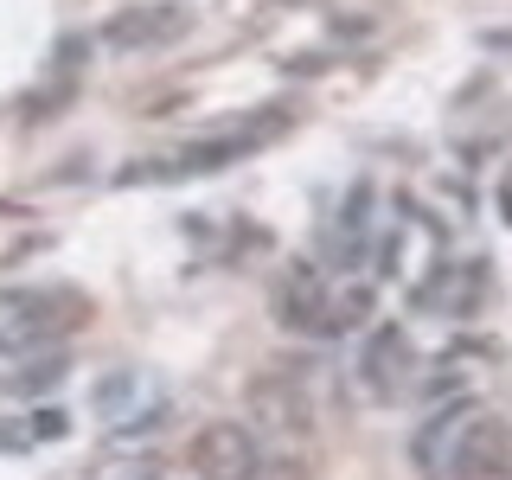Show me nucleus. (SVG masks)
Returning a JSON list of instances; mask_svg holds the SVG:
<instances>
[{"label": "nucleus", "instance_id": "8", "mask_svg": "<svg viewBox=\"0 0 512 480\" xmlns=\"http://www.w3.org/2000/svg\"><path fill=\"white\" fill-rule=\"evenodd\" d=\"M160 474H167V468H160L154 448H116V455L96 461L90 480H160Z\"/></svg>", "mask_w": 512, "mask_h": 480}, {"label": "nucleus", "instance_id": "6", "mask_svg": "<svg viewBox=\"0 0 512 480\" xmlns=\"http://www.w3.org/2000/svg\"><path fill=\"white\" fill-rule=\"evenodd\" d=\"M186 26H192V7L167 0V7H135V13H122V20H109L103 39L116 45V52H148V45H173Z\"/></svg>", "mask_w": 512, "mask_h": 480}, {"label": "nucleus", "instance_id": "3", "mask_svg": "<svg viewBox=\"0 0 512 480\" xmlns=\"http://www.w3.org/2000/svg\"><path fill=\"white\" fill-rule=\"evenodd\" d=\"M244 404H250V416H256V429H263V436H276L288 448L314 442V404H308V391H301V384L263 372V378L244 384Z\"/></svg>", "mask_w": 512, "mask_h": 480}, {"label": "nucleus", "instance_id": "10", "mask_svg": "<svg viewBox=\"0 0 512 480\" xmlns=\"http://www.w3.org/2000/svg\"><path fill=\"white\" fill-rule=\"evenodd\" d=\"M128 397H135V378H109V384H96V416H116L122 404H128Z\"/></svg>", "mask_w": 512, "mask_h": 480}, {"label": "nucleus", "instance_id": "1", "mask_svg": "<svg viewBox=\"0 0 512 480\" xmlns=\"http://www.w3.org/2000/svg\"><path fill=\"white\" fill-rule=\"evenodd\" d=\"M64 320H77L71 295H52V288H0V352H26V346L58 340V333H71Z\"/></svg>", "mask_w": 512, "mask_h": 480}, {"label": "nucleus", "instance_id": "5", "mask_svg": "<svg viewBox=\"0 0 512 480\" xmlns=\"http://www.w3.org/2000/svg\"><path fill=\"white\" fill-rule=\"evenodd\" d=\"M410 333L404 327H372L365 333V346H359V372H365V384H372V397H404L410 391Z\"/></svg>", "mask_w": 512, "mask_h": 480}, {"label": "nucleus", "instance_id": "11", "mask_svg": "<svg viewBox=\"0 0 512 480\" xmlns=\"http://www.w3.org/2000/svg\"><path fill=\"white\" fill-rule=\"evenodd\" d=\"M58 372H64V365L52 359V365H32V372L7 378V384H13V391H20V397H39V391H52V384H58Z\"/></svg>", "mask_w": 512, "mask_h": 480}, {"label": "nucleus", "instance_id": "7", "mask_svg": "<svg viewBox=\"0 0 512 480\" xmlns=\"http://www.w3.org/2000/svg\"><path fill=\"white\" fill-rule=\"evenodd\" d=\"M327 314H333L327 276H320V269H288L282 288H276V320H282V327H295V333H327Z\"/></svg>", "mask_w": 512, "mask_h": 480}, {"label": "nucleus", "instance_id": "4", "mask_svg": "<svg viewBox=\"0 0 512 480\" xmlns=\"http://www.w3.org/2000/svg\"><path fill=\"white\" fill-rule=\"evenodd\" d=\"M186 461H192L199 480H256L263 474V448H256V436L244 423H205L199 436H192Z\"/></svg>", "mask_w": 512, "mask_h": 480}, {"label": "nucleus", "instance_id": "2", "mask_svg": "<svg viewBox=\"0 0 512 480\" xmlns=\"http://www.w3.org/2000/svg\"><path fill=\"white\" fill-rule=\"evenodd\" d=\"M448 480H512V423L493 410H474L455 429L448 448Z\"/></svg>", "mask_w": 512, "mask_h": 480}, {"label": "nucleus", "instance_id": "9", "mask_svg": "<svg viewBox=\"0 0 512 480\" xmlns=\"http://www.w3.org/2000/svg\"><path fill=\"white\" fill-rule=\"evenodd\" d=\"M359 320H372V295L365 288H352V295L333 301V314H327V333H346V327H359Z\"/></svg>", "mask_w": 512, "mask_h": 480}, {"label": "nucleus", "instance_id": "13", "mask_svg": "<svg viewBox=\"0 0 512 480\" xmlns=\"http://www.w3.org/2000/svg\"><path fill=\"white\" fill-rule=\"evenodd\" d=\"M506 218H512V186H506Z\"/></svg>", "mask_w": 512, "mask_h": 480}, {"label": "nucleus", "instance_id": "12", "mask_svg": "<svg viewBox=\"0 0 512 480\" xmlns=\"http://www.w3.org/2000/svg\"><path fill=\"white\" fill-rule=\"evenodd\" d=\"M64 429H71V423H64V410H39V416H32V436H39V442H58Z\"/></svg>", "mask_w": 512, "mask_h": 480}]
</instances>
